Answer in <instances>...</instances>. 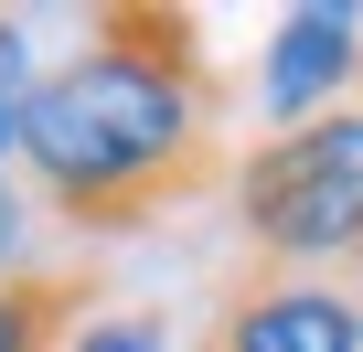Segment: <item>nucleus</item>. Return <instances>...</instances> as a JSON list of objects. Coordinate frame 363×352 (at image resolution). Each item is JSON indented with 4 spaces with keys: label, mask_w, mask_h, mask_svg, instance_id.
<instances>
[{
    "label": "nucleus",
    "mask_w": 363,
    "mask_h": 352,
    "mask_svg": "<svg viewBox=\"0 0 363 352\" xmlns=\"http://www.w3.org/2000/svg\"><path fill=\"white\" fill-rule=\"evenodd\" d=\"M22 171L75 235H150L160 214L203 203L225 171V86L203 64V22L160 0L96 11L86 43L33 86Z\"/></svg>",
    "instance_id": "1"
},
{
    "label": "nucleus",
    "mask_w": 363,
    "mask_h": 352,
    "mask_svg": "<svg viewBox=\"0 0 363 352\" xmlns=\"http://www.w3.org/2000/svg\"><path fill=\"white\" fill-rule=\"evenodd\" d=\"M203 352H363V299H352L331 267L235 256L225 288H214Z\"/></svg>",
    "instance_id": "2"
},
{
    "label": "nucleus",
    "mask_w": 363,
    "mask_h": 352,
    "mask_svg": "<svg viewBox=\"0 0 363 352\" xmlns=\"http://www.w3.org/2000/svg\"><path fill=\"white\" fill-rule=\"evenodd\" d=\"M352 86H363V22H352V11H289V22L267 33V75H257V96H267L278 128L342 107Z\"/></svg>",
    "instance_id": "3"
},
{
    "label": "nucleus",
    "mask_w": 363,
    "mask_h": 352,
    "mask_svg": "<svg viewBox=\"0 0 363 352\" xmlns=\"http://www.w3.org/2000/svg\"><path fill=\"white\" fill-rule=\"evenodd\" d=\"M96 267H0V352H75L96 331Z\"/></svg>",
    "instance_id": "4"
},
{
    "label": "nucleus",
    "mask_w": 363,
    "mask_h": 352,
    "mask_svg": "<svg viewBox=\"0 0 363 352\" xmlns=\"http://www.w3.org/2000/svg\"><path fill=\"white\" fill-rule=\"evenodd\" d=\"M33 43H22V22H0V160H22V118H33Z\"/></svg>",
    "instance_id": "5"
},
{
    "label": "nucleus",
    "mask_w": 363,
    "mask_h": 352,
    "mask_svg": "<svg viewBox=\"0 0 363 352\" xmlns=\"http://www.w3.org/2000/svg\"><path fill=\"white\" fill-rule=\"evenodd\" d=\"M75 352H160V320H139V310H128V320H96Z\"/></svg>",
    "instance_id": "6"
}]
</instances>
